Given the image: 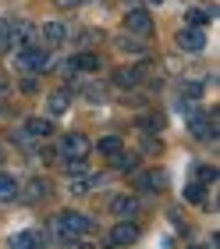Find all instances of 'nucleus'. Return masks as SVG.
<instances>
[{
    "instance_id": "obj_1",
    "label": "nucleus",
    "mask_w": 220,
    "mask_h": 249,
    "mask_svg": "<svg viewBox=\"0 0 220 249\" xmlns=\"http://www.w3.org/2000/svg\"><path fill=\"white\" fill-rule=\"evenodd\" d=\"M53 231L61 235L64 242H75V239H82V235L92 231V221L85 217V213L68 210V213H57V217H53Z\"/></svg>"
},
{
    "instance_id": "obj_2",
    "label": "nucleus",
    "mask_w": 220,
    "mask_h": 249,
    "mask_svg": "<svg viewBox=\"0 0 220 249\" xmlns=\"http://www.w3.org/2000/svg\"><path fill=\"white\" fill-rule=\"evenodd\" d=\"M18 64L25 68V71H32V75H43V71H50V53L43 47H21L18 50Z\"/></svg>"
},
{
    "instance_id": "obj_3",
    "label": "nucleus",
    "mask_w": 220,
    "mask_h": 249,
    "mask_svg": "<svg viewBox=\"0 0 220 249\" xmlns=\"http://www.w3.org/2000/svg\"><path fill=\"white\" fill-rule=\"evenodd\" d=\"M61 153L68 157V160H85V157L92 153L89 135H82V132H68V135H64V142H61Z\"/></svg>"
},
{
    "instance_id": "obj_4",
    "label": "nucleus",
    "mask_w": 220,
    "mask_h": 249,
    "mask_svg": "<svg viewBox=\"0 0 220 249\" xmlns=\"http://www.w3.org/2000/svg\"><path fill=\"white\" fill-rule=\"evenodd\" d=\"M124 29L132 32V36H153V18H149V11L146 7H135V11H128L124 15Z\"/></svg>"
},
{
    "instance_id": "obj_5",
    "label": "nucleus",
    "mask_w": 220,
    "mask_h": 249,
    "mask_svg": "<svg viewBox=\"0 0 220 249\" xmlns=\"http://www.w3.org/2000/svg\"><path fill=\"white\" fill-rule=\"evenodd\" d=\"M43 246H46V235L36 228H21L11 235V249H43Z\"/></svg>"
},
{
    "instance_id": "obj_6",
    "label": "nucleus",
    "mask_w": 220,
    "mask_h": 249,
    "mask_svg": "<svg viewBox=\"0 0 220 249\" xmlns=\"http://www.w3.org/2000/svg\"><path fill=\"white\" fill-rule=\"evenodd\" d=\"M132 242H138V224H132V221H121L107 239V246H132Z\"/></svg>"
},
{
    "instance_id": "obj_7",
    "label": "nucleus",
    "mask_w": 220,
    "mask_h": 249,
    "mask_svg": "<svg viewBox=\"0 0 220 249\" xmlns=\"http://www.w3.org/2000/svg\"><path fill=\"white\" fill-rule=\"evenodd\" d=\"M178 47H181V50L199 53V50L206 47V32H203V29H195V25H188V29H185L181 36H178Z\"/></svg>"
},
{
    "instance_id": "obj_8",
    "label": "nucleus",
    "mask_w": 220,
    "mask_h": 249,
    "mask_svg": "<svg viewBox=\"0 0 220 249\" xmlns=\"http://www.w3.org/2000/svg\"><path fill=\"white\" fill-rule=\"evenodd\" d=\"M110 213H114V217H121V221H128V217L138 213V199L135 196H114L110 199Z\"/></svg>"
},
{
    "instance_id": "obj_9",
    "label": "nucleus",
    "mask_w": 220,
    "mask_h": 249,
    "mask_svg": "<svg viewBox=\"0 0 220 249\" xmlns=\"http://www.w3.org/2000/svg\"><path fill=\"white\" fill-rule=\"evenodd\" d=\"M142 64H132V68H118L114 71V86H121V89H132V86H138L142 82Z\"/></svg>"
},
{
    "instance_id": "obj_10",
    "label": "nucleus",
    "mask_w": 220,
    "mask_h": 249,
    "mask_svg": "<svg viewBox=\"0 0 220 249\" xmlns=\"http://www.w3.org/2000/svg\"><path fill=\"white\" fill-rule=\"evenodd\" d=\"M39 36H43V43H46V47H61V43L68 39V29L61 25V21H43Z\"/></svg>"
},
{
    "instance_id": "obj_11",
    "label": "nucleus",
    "mask_w": 220,
    "mask_h": 249,
    "mask_svg": "<svg viewBox=\"0 0 220 249\" xmlns=\"http://www.w3.org/2000/svg\"><path fill=\"white\" fill-rule=\"evenodd\" d=\"M50 132H53V121H46V118H29L25 121V135H32V139H46Z\"/></svg>"
},
{
    "instance_id": "obj_12",
    "label": "nucleus",
    "mask_w": 220,
    "mask_h": 249,
    "mask_svg": "<svg viewBox=\"0 0 220 249\" xmlns=\"http://www.w3.org/2000/svg\"><path fill=\"white\" fill-rule=\"evenodd\" d=\"M46 192H50V185H46V178H29V185H25V192H21V196H25L29 203H39Z\"/></svg>"
},
{
    "instance_id": "obj_13",
    "label": "nucleus",
    "mask_w": 220,
    "mask_h": 249,
    "mask_svg": "<svg viewBox=\"0 0 220 249\" xmlns=\"http://www.w3.org/2000/svg\"><path fill=\"white\" fill-rule=\"evenodd\" d=\"M46 107H50V114H64V110L71 107V93H68V89H57V93H50Z\"/></svg>"
},
{
    "instance_id": "obj_14",
    "label": "nucleus",
    "mask_w": 220,
    "mask_h": 249,
    "mask_svg": "<svg viewBox=\"0 0 220 249\" xmlns=\"http://www.w3.org/2000/svg\"><path fill=\"white\" fill-rule=\"evenodd\" d=\"M68 64H71V71H96V68H100V57H96V53H75Z\"/></svg>"
},
{
    "instance_id": "obj_15",
    "label": "nucleus",
    "mask_w": 220,
    "mask_h": 249,
    "mask_svg": "<svg viewBox=\"0 0 220 249\" xmlns=\"http://www.w3.org/2000/svg\"><path fill=\"white\" fill-rule=\"evenodd\" d=\"M192 135H199V139H217V124H210V118L195 114L192 118Z\"/></svg>"
},
{
    "instance_id": "obj_16",
    "label": "nucleus",
    "mask_w": 220,
    "mask_h": 249,
    "mask_svg": "<svg viewBox=\"0 0 220 249\" xmlns=\"http://www.w3.org/2000/svg\"><path fill=\"white\" fill-rule=\"evenodd\" d=\"M96 150H100V157H107V160H110V157H118V153L124 150V142L118 139V135H103V139H100V146H96Z\"/></svg>"
},
{
    "instance_id": "obj_17",
    "label": "nucleus",
    "mask_w": 220,
    "mask_h": 249,
    "mask_svg": "<svg viewBox=\"0 0 220 249\" xmlns=\"http://www.w3.org/2000/svg\"><path fill=\"white\" fill-rule=\"evenodd\" d=\"M164 185H167V175H164V171L142 175V189H146V192H164Z\"/></svg>"
},
{
    "instance_id": "obj_18",
    "label": "nucleus",
    "mask_w": 220,
    "mask_h": 249,
    "mask_svg": "<svg viewBox=\"0 0 220 249\" xmlns=\"http://www.w3.org/2000/svg\"><path fill=\"white\" fill-rule=\"evenodd\" d=\"M7 36H11V39H18L21 47H32V25H29V21H18V25H11Z\"/></svg>"
},
{
    "instance_id": "obj_19",
    "label": "nucleus",
    "mask_w": 220,
    "mask_h": 249,
    "mask_svg": "<svg viewBox=\"0 0 220 249\" xmlns=\"http://www.w3.org/2000/svg\"><path fill=\"white\" fill-rule=\"evenodd\" d=\"M18 192H21V189H18V182H15V175H0V199L11 203Z\"/></svg>"
},
{
    "instance_id": "obj_20",
    "label": "nucleus",
    "mask_w": 220,
    "mask_h": 249,
    "mask_svg": "<svg viewBox=\"0 0 220 249\" xmlns=\"http://www.w3.org/2000/svg\"><path fill=\"white\" fill-rule=\"evenodd\" d=\"M110 160H114V167H118V171H135V167H138V157L135 153H118V157H110Z\"/></svg>"
},
{
    "instance_id": "obj_21",
    "label": "nucleus",
    "mask_w": 220,
    "mask_h": 249,
    "mask_svg": "<svg viewBox=\"0 0 220 249\" xmlns=\"http://www.w3.org/2000/svg\"><path fill=\"white\" fill-rule=\"evenodd\" d=\"M185 199H188V203H206V189H203V182L185 185Z\"/></svg>"
},
{
    "instance_id": "obj_22",
    "label": "nucleus",
    "mask_w": 220,
    "mask_h": 249,
    "mask_svg": "<svg viewBox=\"0 0 220 249\" xmlns=\"http://www.w3.org/2000/svg\"><path fill=\"white\" fill-rule=\"evenodd\" d=\"M142 128L146 132H160V128H164V114H146L142 118Z\"/></svg>"
},
{
    "instance_id": "obj_23",
    "label": "nucleus",
    "mask_w": 220,
    "mask_h": 249,
    "mask_svg": "<svg viewBox=\"0 0 220 249\" xmlns=\"http://www.w3.org/2000/svg\"><path fill=\"white\" fill-rule=\"evenodd\" d=\"M206 21H210V15H206V11H188V25H195V29H203Z\"/></svg>"
},
{
    "instance_id": "obj_24",
    "label": "nucleus",
    "mask_w": 220,
    "mask_h": 249,
    "mask_svg": "<svg viewBox=\"0 0 220 249\" xmlns=\"http://www.w3.org/2000/svg\"><path fill=\"white\" fill-rule=\"evenodd\" d=\"M185 96H188V100H199V96H203V86H199V82H188V86H185Z\"/></svg>"
},
{
    "instance_id": "obj_25",
    "label": "nucleus",
    "mask_w": 220,
    "mask_h": 249,
    "mask_svg": "<svg viewBox=\"0 0 220 249\" xmlns=\"http://www.w3.org/2000/svg\"><path fill=\"white\" fill-rule=\"evenodd\" d=\"M213 178H217V167H206V164H203V167H199V182L206 185V182H213Z\"/></svg>"
},
{
    "instance_id": "obj_26",
    "label": "nucleus",
    "mask_w": 220,
    "mask_h": 249,
    "mask_svg": "<svg viewBox=\"0 0 220 249\" xmlns=\"http://www.w3.org/2000/svg\"><path fill=\"white\" fill-rule=\"evenodd\" d=\"M82 4H92V0H57V7H82Z\"/></svg>"
},
{
    "instance_id": "obj_27",
    "label": "nucleus",
    "mask_w": 220,
    "mask_h": 249,
    "mask_svg": "<svg viewBox=\"0 0 220 249\" xmlns=\"http://www.w3.org/2000/svg\"><path fill=\"white\" fill-rule=\"evenodd\" d=\"M142 146H146L142 153H160V142H156V139H142Z\"/></svg>"
},
{
    "instance_id": "obj_28",
    "label": "nucleus",
    "mask_w": 220,
    "mask_h": 249,
    "mask_svg": "<svg viewBox=\"0 0 220 249\" xmlns=\"http://www.w3.org/2000/svg\"><path fill=\"white\" fill-rule=\"evenodd\" d=\"M39 157H43V164H50L57 153H53V146H43V150H39Z\"/></svg>"
},
{
    "instance_id": "obj_29",
    "label": "nucleus",
    "mask_w": 220,
    "mask_h": 249,
    "mask_svg": "<svg viewBox=\"0 0 220 249\" xmlns=\"http://www.w3.org/2000/svg\"><path fill=\"white\" fill-rule=\"evenodd\" d=\"M0 93H7V78L4 75H0Z\"/></svg>"
},
{
    "instance_id": "obj_30",
    "label": "nucleus",
    "mask_w": 220,
    "mask_h": 249,
    "mask_svg": "<svg viewBox=\"0 0 220 249\" xmlns=\"http://www.w3.org/2000/svg\"><path fill=\"white\" fill-rule=\"evenodd\" d=\"M78 249H96V246H89V242H82V246H78Z\"/></svg>"
},
{
    "instance_id": "obj_31",
    "label": "nucleus",
    "mask_w": 220,
    "mask_h": 249,
    "mask_svg": "<svg viewBox=\"0 0 220 249\" xmlns=\"http://www.w3.org/2000/svg\"><path fill=\"white\" fill-rule=\"evenodd\" d=\"M192 249H213V246H192Z\"/></svg>"
},
{
    "instance_id": "obj_32",
    "label": "nucleus",
    "mask_w": 220,
    "mask_h": 249,
    "mask_svg": "<svg viewBox=\"0 0 220 249\" xmlns=\"http://www.w3.org/2000/svg\"><path fill=\"white\" fill-rule=\"evenodd\" d=\"M4 157H7V153H4V150H0V164H4Z\"/></svg>"
},
{
    "instance_id": "obj_33",
    "label": "nucleus",
    "mask_w": 220,
    "mask_h": 249,
    "mask_svg": "<svg viewBox=\"0 0 220 249\" xmlns=\"http://www.w3.org/2000/svg\"><path fill=\"white\" fill-rule=\"evenodd\" d=\"M149 4H164V0H149Z\"/></svg>"
}]
</instances>
